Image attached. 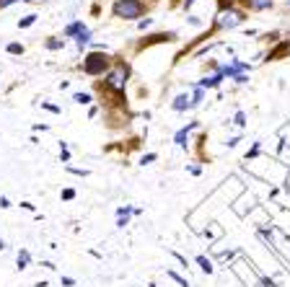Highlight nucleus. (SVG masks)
<instances>
[{
    "instance_id": "nucleus-1",
    "label": "nucleus",
    "mask_w": 290,
    "mask_h": 287,
    "mask_svg": "<svg viewBox=\"0 0 290 287\" xmlns=\"http://www.w3.org/2000/svg\"><path fill=\"white\" fill-rule=\"evenodd\" d=\"M145 10H148V6L143 3V0H114V6H112L114 18H122V21L143 18Z\"/></svg>"
},
{
    "instance_id": "nucleus-2",
    "label": "nucleus",
    "mask_w": 290,
    "mask_h": 287,
    "mask_svg": "<svg viewBox=\"0 0 290 287\" xmlns=\"http://www.w3.org/2000/svg\"><path fill=\"white\" fill-rule=\"evenodd\" d=\"M109 68H112V62H109V54H106L104 50L91 52V54H86V60H83V72H86V75H94V78L104 75Z\"/></svg>"
},
{
    "instance_id": "nucleus-3",
    "label": "nucleus",
    "mask_w": 290,
    "mask_h": 287,
    "mask_svg": "<svg viewBox=\"0 0 290 287\" xmlns=\"http://www.w3.org/2000/svg\"><path fill=\"white\" fill-rule=\"evenodd\" d=\"M104 78H106V88H112L117 90V94H122L127 86V78H130V65L127 62H117L114 68H109L104 72Z\"/></svg>"
},
{
    "instance_id": "nucleus-4",
    "label": "nucleus",
    "mask_w": 290,
    "mask_h": 287,
    "mask_svg": "<svg viewBox=\"0 0 290 287\" xmlns=\"http://www.w3.org/2000/svg\"><path fill=\"white\" fill-rule=\"evenodd\" d=\"M243 21H246V13L231 6V8L218 10V16H215V28H236V26H241Z\"/></svg>"
},
{
    "instance_id": "nucleus-5",
    "label": "nucleus",
    "mask_w": 290,
    "mask_h": 287,
    "mask_svg": "<svg viewBox=\"0 0 290 287\" xmlns=\"http://www.w3.org/2000/svg\"><path fill=\"white\" fill-rule=\"evenodd\" d=\"M241 3L246 6L249 10H254V13H262V10L272 8V3H274V0H241Z\"/></svg>"
},
{
    "instance_id": "nucleus-6",
    "label": "nucleus",
    "mask_w": 290,
    "mask_h": 287,
    "mask_svg": "<svg viewBox=\"0 0 290 287\" xmlns=\"http://www.w3.org/2000/svg\"><path fill=\"white\" fill-rule=\"evenodd\" d=\"M194 104H192V98L187 96V94H179L176 98H174V104H171V109L174 112H187V109H192Z\"/></svg>"
},
{
    "instance_id": "nucleus-7",
    "label": "nucleus",
    "mask_w": 290,
    "mask_h": 287,
    "mask_svg": "<svg viewBox=\"0 0 290 287\" xmlns=\"http://www.w3.org/2000/svg\"><path fill=\"white\" fill-rule=\"evenodd\" d=\"M223 78H225V75H223V72L218 70L215 75H210V78H202V80H200V83H197V86H200V88H205V90H207V88H218Z\"/></svg>"
},
{
    "instance_id": "nucleus-8",
    "label": "nucleus",
    "mask_w": 290,
    "mask_h": 287,
    "mask_svg": "<svg viewBox=\"0 0 290 287\" xmlns=\"http://www.w3.org/2000/svg\"><path fill=\"white\" fill-rule=\"evenodd\" d=\"M285 52H290V42H282L280 47H274V50H272V52L267 54V60H269V62H274V60H280V57H282Z\"/></svg>"
},
{
    "instance_id": "nucleus-9",
    "label": "nucleus",
    "mask_w": 290,
    "mask_h": 287,
    "mask_svg": "<svg viewBox=\"0 0 290 287\" xmlns=\"http://www.w3.org/2000/svg\"><path fill=\"white\" fill-rule=\"evenodd\" d=\"M83 28H86V24H83V21H75V24L65 26V36H68V39H75V36H78V34L83 32Z\"/></svg>"
},
{
    "instance_id": "nucleus-10",
    "label": "nucleus",
    "mask_w": 290,
    "mask_h": 287,
    "mask_svg": "<svg viewBox=\"0 0 290 287\" xmlns=\"http://www.w3.org/2000/svg\"><path fill=\"white\" fill-rule=\"evenodd\" d=\"M194 127H197V122H192V124L184 127V130H179V132H176V138H174V142L184 148V145H187V134H189V130H194Z\"/></svg>"
},
{
    "instance_id": "nucleus-11",
    "label": "nucleus",
    "mask_w": 290,
    "mask_h": 287,
    "mask_svg": "<svg viewBox=\"0 0 290 287\" xmlns=\"http://www.w3.org/2000/svg\"><path fill=\"white\" fill-rule=\"evenodd\" d=\"M88 42H91V32H88V28H83V32H81L78 36H75V44H78V50H83Z\"/></svg>"
},
{
    "instance_id": "nucleus-12",
    "label": "nucleus",
    "mask_w": 290,
    "mask_h": 287,
    "mask_svg": "<svg viewBox=\"0 0 290 287\" xmlns=\"http://www.w3.org/2000/svg\"><path fill=\"white\" fill-rule=\"evenodd\" d=\"M44 47L52 50V52H57V50L65 47V39H47V42H44Z\"/></svg>"
},
{
    "instance_id": "nucleus-13",
    "label": "nucleus",
    "mask_w": 290,
    "mask_h": 287,
    "mask_svg": "<svg viewBox=\"0 0 290 287\" xmlns=\"http://www.w3.org/2000/svg\"><path fill=\"white\" fill-rule=\"evenodd\" d=\"M37 24V16L32 13V16H24L21 21H19V28H29V26H34Z\"/></svg>"
},
{
    "instance_id": "nucleus-14",
    "label": "nucleus",
    "mask_w": 290,
    "mask_h": 287,
    "mask_svg": "<svg viewBox=\"0 0 290 287\" xmlns=\"http://www.w3.org/2000/svg\"><path fill=\"white\" fill-rule=\"evenodd\" d=\"M6 52H8V54H24V44L13 42V44H8V47H6Z\"/></svg>"
},
{
    "instance_id": "nucleus-15",
    "label": "nucleus",
    "mask_w": 290,
    "mask_h": 287,
    "mask_svg": "<svg viewBox=\"0 0 290 287\" xmlns=\"http://www.w3.org/2000/svg\"><path fill=\"white\" fill-rule=\"evenodd\" d=\"M73 101H75V104H91V94H75Z\"/></svg>"
},
{
    "instance_id": "nucleus-16",
    "label": "nucleus",
    "mask_w": 290,
    "mask_h": 287,
    "mask_svg": "<svg viewBox=\"0 0 290 287\" xmlns=\"http://www.w3.org/2000/svg\"><path fill=\"white\" fill-rule=\"evenodd\" d=\"M233 124L243 127V124H246V114H243V112H236V116H233Z\"/></svg>"
},
{
    "instance_id": "nucleus-17",
    "label": "nucleus",
    "mask_w": 290,
    "mask_h": 287,
    "mask_svg": "<svg viewBox=\"0 0 290 287\" xmlns=\"http://www.w3.org/2000/svg\"><path fill=\"white\" fill-rule=\"evenodd\" d=\"M197 262H200V266H202V269L207 272V274H210V272H212V264H210V262L205 259V256H200V259H197Z\"/></svg>"
},
{
    "instance_id": "nucleus-18",
    "label": "nucleus",
    "mask_w": 290,
    "mask_h": 287,
    "mask_svg": "<svg viewBox=\"0 0 290 287\" xmlns=\"http://www.w3.org/2000/svg\"><path fill=\"white\" fill-rule=\"evenodd\" d=\"M26 262H29V251H21V254H19V266L24 269V266H26Z\"/></svg>"
},
{
    "instance_id": "nucleus-19",
    "label": "nucleus",
    "mask_w": 290,
    "mask_h": 287,
    "mask_svg": "<svg viewBox=\"0 0 290 287\" xmlns=\"http://www.w3.org/2000/svg\"><path fill=\"white\" fill-rule=\"evenodd\" d=\"M150 24H153V21H150V18H143V21H137V28H148Z\"/></svg>"
},
{
    "instance_id": "nucleus-20",
    "label": "nucleus",
    "mask_w": 290,
    "mask_h": 287,
    "mask_svg": "<svg viewBox=\"0 0 290 287\" xmlns=\"http://www.w3.org/2000/svg\"><path fill=\"white\" fill-rule=\"evenodd\" d=\"M42 106L47 109V112H52V114H60V109H57V106H52V104H42Z\"/></svg>"
},
{
    "instance_id": "nucleus-21",
    "label": "nucleus",
    "mask_w": 290,
    "mask_h": 287,
    "mask_svg": "<svg viewBox=\"0 0 290 287\" xmlns=\"http://www.w3.org/2000/svg\"><path fill=\"white\" fill-rule=\"evenodd\" d=\"M73 197H75L73 189H65V192H63V200H73Z\"/></svg>"
},
{
    "instance_id": "nucleus-22",
    "label": "nucleus",
    "mask_w": 290,
    "mask_h": 287,
    "mask_svg": "<svg viewBox=\"0 0 290 287\" xmlns=\"http://www.w3.org/2000/svg\"><path fill=\"white\" fill-rule=\"evenodd\" d=\"M150 160H156V153H148V156L143 158V166H145V163H150Z\"/></svg>"
},
{
    "instance_id": "nucleus-23",
    "label": "nucleus",
    "mask_w": 290,
    "mask_h": 287,
    "mask_svg": "<svg viewBox=\"0 0 290 287\" xmlns=\"http://www.w3.org/2000/svg\"><path fill=\"white\" fill-rule=\"evenodd\" d=\"M192 3H194V0H184V10H187V8H192Z\"/></svg>"
},
{
    "instance_id": "nucleus-24",
    "label": "nucleus",
    "mask_w": 290,
    "mask_h": 287,
    "mask_svg": "<svg viewBox=\"0 0 290 287\" xmlns=\"http://www.w3.org/2000/svg\"><path fill=\"white\" fill-rule=\"evenodd\" d=\"M0 248H6V244H3V238H0Z\"/></svg>"
},
{
    "instance_id": "nucleus-25",
    "label": "nucleus",
    "mask_w": 290,
    "mask_h": 287,
    "mask_svg": "<svg viewBox=\"0 0 290 287\" xmlns=\"http://www.w3.org/2000/svg\"><path fill=\"white\" fill-rule=\"evenodd\" d=\"M285 8H290V0H285Z\"/></svg>"
}]
</instances>
